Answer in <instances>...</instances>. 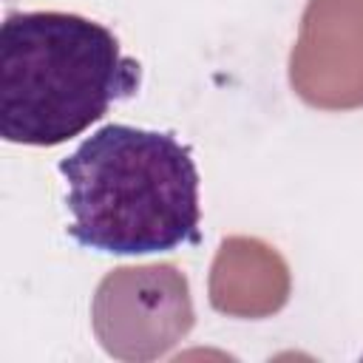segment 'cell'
Masks as SVG:
<instances>
[{
	"mask_svg": "<svg viewBox=\"0 0 363 363\" xmlns=\"http://www.w3.org/2000/svg\"><path fill=\"white\" fill-rule=\"evenodd\" d=\"M68 235L105 255L173 252L201 241L199 167L167 130L102 125L60 159Z\"/></svg>",
	"mask_w": 363,
	"mask_h": 363,
	"instance_id": "obj_1",
	"label": "cell"
},
{
	"mask_svg": "<svg viewBox=\"0 0 363 363\" xmlns=\"http://www.w3.org/2000/svg\"><path fill=\"white\" fill-rule=\"evenodd\" d=\"M142 85L111 28L74 11H9L0 26V136L54 147Z\"/></svg>",
	"mask_w": 363,
	"mask_h": 363,
	"instance_id": "obj_2",
	"label": "cell"
}]
</instances>
